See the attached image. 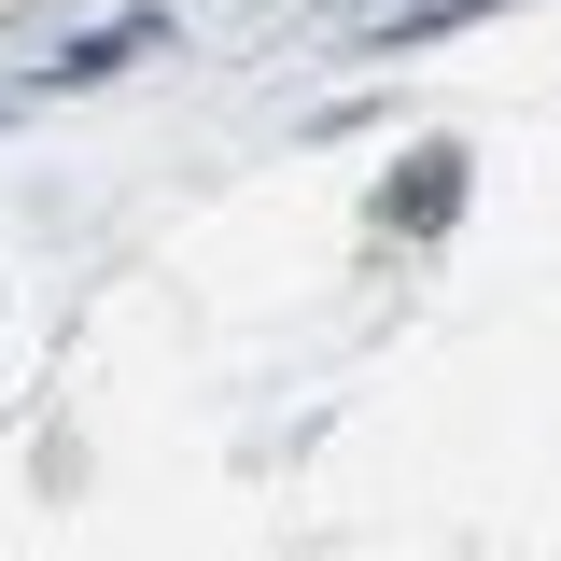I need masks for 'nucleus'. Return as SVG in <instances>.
<instances>
[{"instance_id": "f257e3e1", "label": "nucleus", "mask_w": 561, "mask_h": 561, "mask_svg": "<svg viewBox=\"0 0 561 561\" xmlns=\"http://www.w3.org/2000/svg\"><path fill=\"white\" fill-rule=\"evenodd\" d=\"M449 210H463V154H408V183H393V225H408V239H435Z\"/></svg>"}, {"instance_id": "f03ea898", "label": "nucleus", "mask_w": 561, "mask_h": 561, "mask_svg": "<svg viewBox=\"0 0 561 561\" xmlns=\"http://www.w3.org/2000/svg\"><path fill=\"white\" fill-rule=\"evenodd\" d=\"M140 43H154V28H99V43H84V57H57V70H70V84H99V70H127Z\"/></svg>"}]
</instances>
